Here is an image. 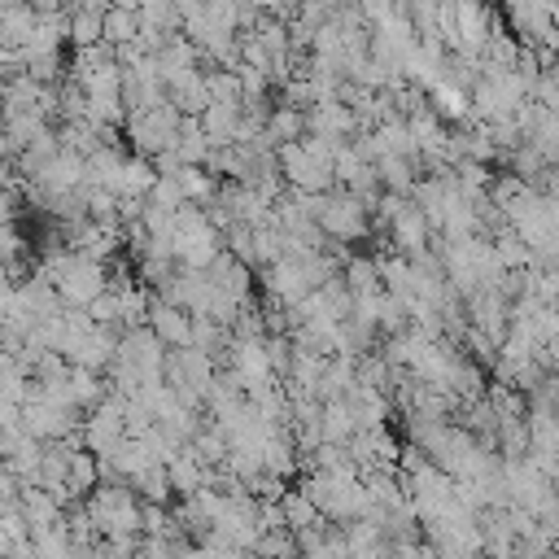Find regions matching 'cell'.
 Returning <instances> with one entry per match:
<instances>
[{
    "label": "cell",
    "mask_w": 559,
    "mask_h": 559,
    "mask_svg": "<svg viewBox=\"0 0 559 559\" xmlns=\"http://www.w3.org/2000/svg\"><path fill=\"white\" fill-rule=\"evenodd\" d=\"M149 328L158 332V337L166 341L171 350H180V346H193V337H197V315L188 311V306L180 302H153L149 306Z\"/></svg>",
    "instance_id": "cell-1"
},
{
    "label": "cell",
    "mask_w": 559,
    "mask_h": 559,
    "mask_svg": "<svg viewBox=\"0 0 559 559\" xmlns=\"http://www.w3.org/2000/svg\"><path fill=\"white\" fill-rule=\"evenodd\" d=\"M263 136H267V145H276V149L293 145V140H306L311 136V110H302V105H293V101L271 105V118H267Z\"/></svg>",
    "instance_id": "cell-2"
},
{
    "label": "cell",
    "mask_w": 559,
    "mask_h": 559,
    "mask_svg": "<svg viewBox=\"0 0 559 559\" xmlns=\"http://www.w3.org/2000/svg\"><path fill=\"white\" fill-rule=\"evenodd\" d=\"M140 31H145V9L140 5H114L105 9V44H114V49H127V44L140 40Z\"/></svg>",
    "instance_id": "cell-3"
}]
</instances>
